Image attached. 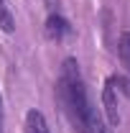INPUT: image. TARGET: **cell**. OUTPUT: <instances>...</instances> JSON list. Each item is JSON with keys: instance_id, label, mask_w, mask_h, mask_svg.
Listing matches in <instances>:
<instances>
[{"instance_id": "cell-3", "label": "cell", "mask_w": 130, "mask_h": 133, "mask_svg": "<svg viewBox=\"0 0 130 133\" xmlns=\"http://www.w3.org/2000/svg\"><path fill=\"white\" fill-rule=\"evenodd\" d=\"M102 105H105V113H107L110 125H117V123H120V113H117V97H115V87H112V82H110V79H107V84H105V92H102Z\"/></svg>"}, {"instance_id": "cell-1", "label": "cell", "mask_w": 130, "mask_h": 133, "mask_svg": "<svg viewBox=\"0 0 130 133\" xmlns=\"http://www.w3.org/2000/svg\"><path fill=\"white\" fill-rule=\"evenodd\" d=\"M56 92H59V102L64 108L69 123L79 133H89L92 123L97 120V113L92 110L87 90H84V79H82L79 64L74 59H66L59 72V82H56Z\"/></svg>"}, {"instance_id": "cell-8", "label": "cell", "mask_w": 130, "mask_h": 133, "mask_svg": "<svg viewBox=\"0 0 130 133\" xmlns=\"http://www.w3.org/2000/svg\"><path fill=\"white\" fill-rule=\"evenodd\" d=\"M0 123H3V97H0Z\"/></svg>"}, {"instance_id": "cell-6", "label": "cell", "mask_w": 130, "mask_h": 133, "mask_svg": "<svg viewBox=\"0 0 130 133\" xmlns=\"http://www.w3.org/2000/svg\"><path fill=\"white\" fill-rule=\"evenodd\" d=\"M110 82L115 84V90H117V92H125V95L130 97V79H128V77L117 74V77H110Z\"/></svg>"}, {"instance_id": "cell-5", "label": "cell", "mask_w": 130, "mask_h": 133, "mask_svg": "<svg viewBox=\"0 0 130 133\" xmlns=\"http://www.w3.org/2000/svg\"><path fill=\"white\" fill-rule=\"evenodd\" d=\"M117 56H120L122 66L130 72V31H122V33H120V41H117Z\"/></svg>"}, {"instance_id": "cell-9", "label": "cell", "mask_w": 130, "mask_h": 133, "mask_svg": "<svg viewBox=\"0 0 130 133\" xmlns=\"http://www.w3.org/2000/svg\"><path fill=\"white\" fill-rule=\"evenodd\" d=\"M0 10H5V8H3V0H0Z\"/></svg>"}, {"instance_id": "cell-4", "label": "cell", "mask_w": 130, "mask_h": 133, "mask_svg": "<svg viewBox=\"0 0 130 133\" xmlns=\"http://www.w3.org/2000/svg\"><path fill=\"white\" fill-rule=\"evenodd\" d=\"M26 133H51L49 123H46V118L41 110H28L26 113Z\"/></svg>"}, {"instance_id": "cell-2", "label": "cell", "mask_w": 130, "mask_h": 133, "mask_svg": "<svg viewBox=\"0 0 130 133\" xmlns=\"http://www.w3.org/2000/svg\"><path fill=\"white\" fill-rule=\"evenodd\" d=\"M69 33H71V26H69V21H66L64 16L51 13V16L46 18V36H49L51 41H61Z\"/></svg>"}, {"instance_id": "cell-7", "label": "cell", "mask_w": 130, "mask_h": 133, "mask_svg": "<svg viewBox=\"0 0 130 133\" xmlns=\"http://www.w3.org/2000/svg\"><path fill=\"white\" fill-rule=\"evenodd\" d=\"M89 133H107L105 128H102V123H99V118L95 120V123H92V128H89Z\"/></svg>"}]
</instances>
